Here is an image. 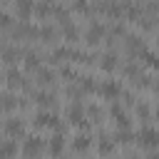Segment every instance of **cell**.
<instances>
[{"instance_id":"6da1fadb","label":"cell","mask_w":159,"mask_h":159,"mask_svg":"<svg viewBox=\"0 0 159 159\" xmlns=\"http://www.w3.org/2000/svg\"><path fill=\"white\" fill-rule=\"evenodd\" d=\"M65 117H67V122H70L72 127H77L80 132H89V127H92V122H89L87 114H84V104L77 102V99H72V102L67 104Z\"/></svg>"},{"instance_id":"7a4b0ae2","label":"cell","mask_w":159,"mask_h":159,"mask_svg":"<svg viewBox=\"0 0 159 159\" xmlns=\"http://www.w3.org/2000/svg\"><path fill=\"white\" fill-rule=\"evenodd\" d=\"M134 137H137L134 142H137V144H139L144 152L154 154V152L159 149V129H157V127H152V124H147V122H144Z\"/></svg>"},{"instance_id":"3957f363","label":"cell","mask_w":159,"mask_h":159,"mask_svg":"<svg viewBox=\"0 0 159 159\" xmlns=\"http://www.w3.org/2000/svg\"><path fill=\"white\" fill-rule=\"evenodd\" d=\"M5 84H7V89H12V92H17V89L32 92V84L27 82L25 72H20L15 65H7V70H5Z\"/></svg>"},{"instance_id":"277c9868","label":"cell","mask_w":159,"mask_h":159,"mask_svg":"<svg viewBox=\"0 0 159 159\" xmlns=\"http://www.w3.org/2000/svg\"><path fill=\"white\" fill-rule=\"evenodd\" d=\"M82 37H84V42H87L89 47H97L99 42L107 40V25L99 22V20H89V25H87V30H84Z\"/></svg>"},{"instance_id":"5b68a950","label":"cell","mask_w":159,"mask_h":159,"mask_svg":"<svg viewBox=\"0 0 159 159\" xmlns=\"http://www.w3.org/2000/svg\"><path fill=\"white\" fill-rule=\"evenodd\" d=\"M32 124L37 127V129H62V124H60V117L52 112V109H42L40 107V112L35 114V119H32Z\"/></svg>"},{"instance_id":"8992f818","label":"cell","mask_w":159,"mask_h":159,"mask_svg":"<svg viewBox=\"0 0 159 159\" xmlns=\"http://www.w3.org/2000/svg\"><path fill=\"white\" fill-rule=\"evenodd\" d=\"M122 42H124V52H127V57H129V60H137V57H139V52L147 47L144 37H142V35H134V32H127Z\"/></svg>"},{"instance_id":"52a82bcc","label":"cell","mask_w":159,"mask_h":159,"mask_svg":"<svg viewBox=\"0 0 159 159\" xmlns=\"http://www.w3.org/2000/svg\"><path fill=\"white\" fill-rule=\"evenodd\" d=\"M42 152H45V142L37 134H27L25 142H22V147H20V154L22 157H40Z\"/></svg>"},{"instance_id":"ba28073f","label":"cell","mask_w":159,"mask_h":159,"mask_svg":"<svg viewBox=\"0 0 159 159\" xmlns=\"http://www.w3.org/2000/svg\"><path fill=\"white\" fill-rule=\"evenodd\" d=\"M97 65H99L102 72L114 75V72L119 70V65H122V62H119V52H117V50H107L104 55H99V62H97Z\"/></svg>"},{"instance_id":"9c48e42d","label":"cell","mask_w":159,"mask_h":159,"mask_svg":"<svg viewBox=\"0 0 159 159\" xmlns=\"http://www.w3.org/2000/svg\"><path fill=\"white\" fill-rule=\"evenodd\" d=\"M109 117L114 119L117 129H129V127H132V119H129L127 109H124L119 102H114V99H112V104H109Z\"/></svg>"},{"instance_id":"30bf717a","label":"cell","mask_w":159,"mask_h":159,"mask_svg":"<svg viewBox=\"0 0 159 159\" xmlns=\"http://www.w3.org/2000/svg\"><path fill=\"white\" fill-rule=\"evenodd\" d=\"M2 134L10 137V139L25 137V122H22L20 117H7V119L2 122Z\"/></svg>"},{"instance_id":"8fae6325","label":"cell","mask_w":159,"mask_h":159,"mask_svg":"<svg viewBox=\"0 0 159 159\" xmlns=\"http://www.w3.org/2000/svg\"><path fill=\"white\" fill-rule=\"evenodd\" d=\"M122 82L119 80H104L99 87H97V94H102L104 99H119V94H122Z\"/></svg>"},{"instance_id":"7c38bea8","label":"cell","mask_w":159,"mask_h":159,"mask_svg":"<svg viewBox=\"0 0 159 159\" xmlns=\"http://www.w3.org/2000/svg\"><path fill=\"white\" fill-rule=\"evenodd\" d=\"M32 102L37 104V107H42V109H52L60 99H57V94L52 92V89H32Z\"/></svg>"},{"instance_id":"4fadbf2b","label":"cell","mask_w":159,"mask_h":159,"mask_svg":"<svg viewBox=\"0 0 159 159\" xmlns=\"http://www.w3.org/2000/svg\"><path fill=\"white\" fill-rule=\"evenodd\" d=\"M32 75H35V82H37L40 87H52V84L57 82V72H55L52 67H47V65L37 67Z\"/></svg>"},{"instance_id":"5bb4252c","label":"cell","mask_w":159,"mask_h":159,"mask_svg":"<svg viewBox=\"0 0 159 159\" xmlns=\"http://www.w3.org/2000/svg\"><path fill=\"white\" fill-rule=\"evenodd\" d=\"M22 47H17V45H2L0 47V60L5 62V65H17V60H22Z\"/></svg>"},{"instance_id":"9a60e30c","label":"cell","mask_w":159,"mask_h":159,"mask_svg":"<svg viewBox=\"0 0 159 159\" xmlns=\"http://www.w3.org/2000/svg\"><path fill=\"white\" fill-rule=\"evenodd\" d=\"M65 127L62 129H55V134H52V139L47 142V154H52V157H57V154H62L65 152Z\"/></svg>"},{"instance_id":"2e32d148","label":"cell","mask_w":159,"mask_h":159,"mask_svg":"<svg viewBox=\"0 0 159 159\" xmlns=\"http://www.w3.org/2000/svg\"><path fill=\"white\" fill-rule=\"evenodd\" d=\"M137 62L144 65V67H149V70H159V50H149V47H144V50L139 52Z\"/></svg>"},{"instance_id":"e0dca14e","label":"cell","mask_w":159,"mask_h":159,"mask_svg":"<svg viewBox=\"0 0 159 159\" xmlns=\"http://www.w3.org/2000/svg\"><path fill=\"white\" fill-rule=\"evenodd\" d=\"M60 37L67 40V45H75V42L80 40V27H77L72 20H67V22L60 25Z\"/></svg>"},{"instance_id":"ac0fdd59","label":"cell","mask_w":159,"mask_h":159,"mask_svg":"<svg viewBox=\"0 0 159 159\" xmlns=\"http://www.w3.org/2000/svg\"><path fill=\"white\" fill-rule=\"evenodd\" d=\"M22 65H25V72H35L37 67H42V55L37 50H25L22 52Z\"/></svg>"},{"instance_id":"d6986e66","label":"cell","mask_w":159,"mask_h":159,"mask_svg":"<svg viewBox=\"0 0 159 159\" xmlns=\"http://www.w3.org/2000/svg\"><path fill=\"white\" fill-rule=\"evenodd\" d=\"M12 7H15L17 20H30L35 10V0H12Z\"/></svg>"},{"instance_id":"ffe728a7","label":"cell","mask_w":159,"mask_h":159,"mask_svg":"<svg viewBox=\"0 0 159 159\" xmlns=\"http://www.w3.org/2000/svg\"><path fill=\"white\" fill-rule=\"evenodd\" d=\"M37 40L52 45L55 40H60V27H55V25H40L37 27Z\"/></svg>"},{"instance_id":"44dd1931","label":"cell","mask_w":159,"mask_h":159,"mask_svg":"<svg viewBox=\"0 0 159 159\" xmlns=\"http://www.w3.org/2000/svg\"><path fill=\"white\" fill-rule=\"evenodd\" d=\"M89 147H92V137H89L87 132H82V134L77 132L75 139H72V152H75V154H87Z\"/></svg>"},{"instance_id":"7402d4cb","label":"cell","mask_w":159,"mask_h":159,"mask_svg":"<svg viewBox=\"0 0 159 159\" xmlns=\"http://www.w3.org/2000/svg\"><path fill=\"white\" fill-rule=\"evenodd\" d=\"M20 107V97H15L12 94V89L10 92H0V112H15Z\"/></svg>"},{"instance_id":"603a6c76","label":"cell","mask_w":159,"mask_h":159,"mask_svg":"<svg viewBox=\"0 0 159 159\" xmlns=\"http://www.w3.org/2000/svg\"><path fill=\"white\" fill-rule=\"evenodd\" d=\"M97 152H99V154H114V152H117V142H114V137H109V134H99V139H97Z\"/></svg>"},{"instance_id":"cb8c5ba5","label":"cell","mask_w":159,"mask_h":159,"mask_svg":"<svg viewBox=\"0 0 159 159\" xmlns=\"http://www.w3.org/2000/svg\"><path fill=\"white\" fill-rule=\"evenodd\" d=\"M77 84H80L82 94H97V87H99V82H97L92 75H84V77H80V80H77Z\"/></svg>"},{"instance_id":"d4e9b609","label":"cell","mask_w":159,"mask_h":159,"mask_svg":"<svg viewBox=\"0 0 159 159\" xmlns=\"http://www.w3.org/2000/svg\"><path fill=\"white\" fill-rule=\"evenodd\" d=\"M57 77H60V80H67V82H77V80H80V72H77L72 65L62 62V65H60V72H57Z\"/></svg>"},{"instance_id":"484cf974","label":"cell","mask_w":159,"mask_h":159,"mask_svg":"<svg viewBox=\"0 0 159 159\" xmlns=\"http://www.w3.org/2000/svg\"><path fill=\"white\" fill-rule=\"evenodd\" d=\"M50 17H57V22L62 25V22L72 20V10L65 7V5H55V2H52V15H50Z\"/></svg>"},{"instance_id":"4316f807","label":"cell","mask_w":159,"mask_h":159,"mask_svg":"<svg viewBox=\"0 0 159 159\" xmlns=\"http://www.w3.org/2000/svg\"><path fill=\"white\" fill-rule=\"evenodd\" d=\"M15 154H20V147L15 144V139H5V142H0V157H15Z\"/></svg>"},{"instance_id":"83f0119b","label":"cell","mask_w":159,"mask_h":159,"mask_svg":"<svg viewBox=\"0 0 159 159\" xmlns=\"http://www.w3.org/2000/svg\"><path fill=\"white\" fill-rule=\"evenodd\" d=\"M134 139H137V137L132 134V127H129V129H117V132H114V142H117V144H124V147H127V144H132Z\"/></svg>"},{"instance_id":"f1b7e54d","label":"cell","mask_w":159,"mask_h":159,"mask_svg":"<svg viewBox=\"0 0 159 159\" xmlns=\"http://www.w3.org/2000/svg\"><path fill=\"white\" fill-rule=\"evenodd\" d=\"M134 112H137V117H139L142 122H149V119H152V109H149L147 102H134Z\"/></svg>"},{"instance_id":"f546056e","label":"cell","mask_w":159,"mask_h":159,"mask_svg":"<svg viewBox=\"0 0 159 159\" xmlns=\"http://www.w3.org/2000/svg\"><path fill=\"white\" fill-rule=\"evenodd\" d=\"M70 10L72 12H82V15H92V7H89L87 0H72L70 2Z\"/></svg>"},{"instance_id":"4dcf8cb0","label":"cell","mask_w":159,"mask_h":159,"mask_svg":"<svg viewBox=\"0 0 159 159\" xmlns=\"http://www.w3.org/2000/svg\"><path fill=\"white\" fill-rule=\"evenodd\" d=\"M84 114H87L89 122H102V109H99L97 104H87V107H84Z\"/></svg>"},{"instance_id":"1f68e13d","label":"cell","mask_w":159,"mask_h":159,"mask_svg":"<svg viewBox=\"0 0 159 159\" xmlns=\"http://www.w3.org/2000/svg\"><path fill=\"white\" fill-rule=\"evenodd\" d=\"M12 25H15V17L5 10H0V30H10Z\"/></svg>"},{"instance_id":"d6a6232c","label":"cell","mask_w":159,"mask_h":159,"mask_svg":"<svg viewBox=\"0 0 159 159\" xmlns=\"http://www.w3.org/2000/svg\"><path fill=\"white\" fill-rule=\"evenodd\" d=\"M119 97H122V102H124V104H134V102H137L134 92H127V89H122V94H119Z\"/></svg>"},{"instance_id":"836d02e7","label":"cell","mask_w":159,"mask_h":159,"mask_svg":"<svg viewBox=\"0 0 159 159\" xmlns=\"http://www.w3.org/2000/svg\"><path fill=\"white\" fill-rule=\"evenodd\" d=\"M152 92H154V94L159 97V82H152Z\"/></svg>"},{"instance_id":"e575fe53","label":"cell","mask_w":159,"mask_h":159,"mask_svg":"<svg viewBox=\"0 0 159 159\" xmlns=\"http://www.w3.org/2000/svg\"><path fill=\"white\" fill-rule=\"evenodd\" d=\"M152 117H154V119H159V104L154 107V112H152Z\"/></svg>"}]
</instances>
